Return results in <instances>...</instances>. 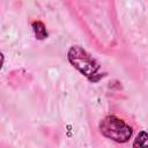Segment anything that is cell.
I'll return each instance as SVG.
<instances>
[{
	"instance_id": "1",
	"label": "cell",
	"mask_w": 148,
	"mask_h": 148,
	"mask_svg": "<svg viewBox=\"0 0 148 148\" xmlns=\"http://www.w3.org/2000/svg\"><path fill=\"white\" fill-rule=\"evenodd\" d=\"M67 60L75 69H77L88 80L96 82L101 77V75H98L101 65L90 53H88L81 46H71L67 51Z\"/></svg>"
},
{
	"instance_id": "2",
	"label": "cell",
	"mask_w": 148,
	"mask_h": 148,
	"mask_svg": "<svg viewBox=\"0 0 148 148\" xmlns=\"http://www.w3.org/2000/svg\"><path fill=\"white\" fill-rule=\"evenodd\" d=\"M98 130L103 136L117 143H126L133 134L132 126L114 114L104 117L98 124Z\"/></svg>"
},
{
	"instance_id": "3",
	"label": "cell",
	"mask_w": 148,
	"mask_h": 148,
	"mask_svg": "<svg viewBox=\"0 0 148 148\" xmlns=\"http://www.w3.org/2000/svg\"><path fill=\"white\" fill-rule=\"evenodd\" d=\"M31 28H32V31L35 34V37L36 39L38 40H43V39H46L49 34H47V30H46V27L45 24L42 22V21H34L31 23Z\"/></svg>"
},
{
	"instance_id": "4",
	"label": "cell",
	"mask_w": 148,
	"mask_h": 148,
	"mask_svg": "<svg viewBox=\"0 0 148 148\" xmlns=\"http://www.w3.org/2000/svg\"><path fill=\"white\" fill-rule=\"evenodd\" d=\"M147 141H148L147 132H146V131H140L139 134L135 136L132 147H133V148H148Z\"/></svg>"
},
{
	"instance_id": "5",
	"label": "cell",
	"mask_w": 148,
	"mask_h": 148,
	"mask_svg": "<svg viewBox=\"0 0 148 148\" xmlns=\"http://www.w3.org/2000/svg\"><path fill=\"white\" fill-rule=\"evenodd\" d=\"M3 62H5V56L0 52V71H1L2 66H3Z\"/></svg>"
}]
</instances>
